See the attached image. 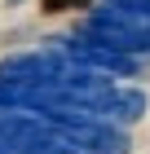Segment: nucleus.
<instances>
[{
  "label": "nucleus",
  "instance_id": "nucleus-2",
  "mask_svg": "<svg viewBox=\"0 0 150 154\" xmlns=\"http://www.w3.org/2000/svg\"><path fill=\"white\" fill-rule=\"evenodd\" d=\"M49 13H62V9H88V0H44Z\"/></svg>",
  "mask_w": 150,
  "mask_h": 154
},
{
  "label": "nucleus",
  "instance_id": "nucleus-1",
  "mask_svg": "<svg viewBox=\"0 0 150 154\" xmlns=\"http://www.w3.org/2000/svg\"><path fill=\"white\" fill-rule=\"evenodd\" d=\"M146 106H150V97L141 88H132V84H106L102 101H97V119H110V123L128 128V123H137L146 115Z\"/></svg>",
  "mask_w": 150,
  "mask_h": 154
}]
</instances>
